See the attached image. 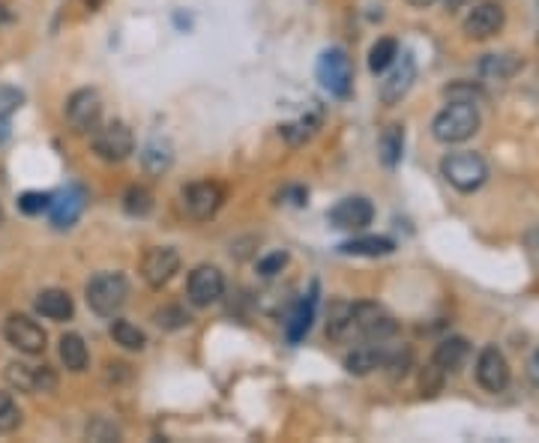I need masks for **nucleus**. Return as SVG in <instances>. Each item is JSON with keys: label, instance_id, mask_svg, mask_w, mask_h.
Instances as JSON below:
<instances>
[{"label": "nucleus", "instance_id": "nucleus-1", "mask_svg": "<svg viewBox=\"0 0 539 443\" xmlns=\"http://www.w3.org/2000/svg\"><path fill=\"white\" fill-rule=\"evenodd\" d=\"M480 129V111L474 102H450L432 123V135L441 144H462Z\"/></svg>", "mask_w": 539, "mask_h": 443}, {"label": "nucleus", "instance_id": "nucleus-2", "mask_svg": "<svg viewBox=\"0 0 539 443\" xmlns=\"http://www.w3.org/2000/svg\"><path fill=\"white\" fill-rule=\"evenodd\" d=\"M129 300V282L123 273H96L87 282V306L99 318H114Z\"/></svg>", "mask_w": 539, "mask_h": 443}, {"label": "nucleus", "instance_id": "nucleus-3", "mask_svg": "<svg viewBox=\"0 0 539 443\" xmlns=\"http://www.w3.org/2000/svg\"><path fill=\"white\" fill-rule=\"evenodd\" d=\"M441 174L444 180L459 189V192H477L486 177H489V165L480 153H471V150H462V153H450L444 156L441 162Z\"/></svg>", "mask_w": 539, "mask_h": 443}, {"label": "nucleus", "instance_id": "nucleus-4", "mask_svg": "<svg viewBox=\"0 0 539 443\" xmlns=\"http://www.w3.org/2000/svg\"><path fill=\"white\" fill-rule=\"evenodd\" d=\"M318 81L327 93L339 96V99H348L351 90H354V66H351V57L342 51V48H327L321 57H318Z\"/></svg>", "mask_w": 539, "mask_h": 443}, {"label": "nucleus", "instance_id": "nucleus-5", "mask_svg": "<svg viewBox=\"0 0 539 443\" xmlns=\"http://www.w3.org/2000/svg\"><path fill=\"white\" fill-rule=\"evenodd\" d=\"M354 333L366 342H387L396 336L399 324L393 321V315L387 309H381L378 303H357L354 315H351Z\"/></svg>", "mask_w": 539, "mask_h": 443}, {"label": "nucleus", "instance_id": "nucleus-6", "mask_svg": "<svg viewBox=\"0 0 539 443\" xmlns=\"http://www.w3.org/2000/svg\"><path fill=\"white\" fill-rule=\"evenodd\" d=\"M93 150L105 162H123L135 150L132 129L123 120H111L93 129Z\"/></svg>", "mask_w": 539, "mask_h": 443}, {"label": "nucleus", "instance_id": "nucleus-7", "mask_svg": "<svg viewBox=\"0 0 539 443\" xmlns=\"http://www.w3.org/2000/svg\"><path fill=\"white\" fill-rule=\"evenodd\" d=\"M3 339L27 357H36L45 351V330L27 315H9L3 324Z\"/></svg>", "mask_w": 539, "mask_h": 443}, {"label": "nucleus", "instance_id": "nucleus-8", "mask_svg": "<svg viewBox=\"0 0 539 443\" xmlns=\"http://www.w3.org/2000/svg\"><path fill=\"white\" fill-rule=\"evenodd\" d=\"M222 201H225L222 186H219V183H210V180H201V183H192V186L183 189V210H186L192 219H198V222L213 219V216L219 213Z\"/></svg>", "mask_w": 539, "mask_h": 443}, {"label": "nucleus", "instance_id": "nucleus-9", "mask_svg": "<svg viewBox=\"0 0 539 443\" xmlns=\"http://www.w3.org/2000/svg\"><path fill=\"white\" fill-rule=\"evenodd\" d=\"M414 81H417V60H414V54H411V51L396 54L393 69H390V75H387L384 84H381V99H384V105L402 102V99L408 96V90L414 87Z\"/></svg>", "mask_w": 539, "mask_h": 443}, {"label": "nucleus", "instance_id": "nucleus-10", "mask_svg": "<svg viewBox=\"0 0 539 443\" xmlns=\"http://www.w3.org/2000/svg\"><path fill=\"white\" fill-rule=\"evenodd\" d=\"M186 294L192 300V306H213L222 294H225V276L219 267H210V264H201L189 273V282H186Z\"/></svg>", "mask_w": 539, "mask_h": 443}, {"label": "nucleus", "instance_id": "nucleus-11", "mask_svg": "<svg viewBox=\"0 0 539 443\" xmlns=\"http://www.w3.org/2000/svg\"><path fill=\"white\" fill-rule=\"evenodd\" d=\"M6 384L18 393H54L57 375L48 366H27V363H9L6 366Z\"/></svg>", "mask_w": 539, "mask_h": 443}, {"label": "nucleus", "instance_id": "nucleus-12", "mask_svg": "<svg viewBox=\"0 0 539 443\" xmlns=\"http://www.w3.org/2000/svg\"><path fill=\"white\" fill-rule=\"evenodd\" d=\"M477 381L486 393H504L510 387V363L501 348L489 345L477 357Z\"/></svg>", "mask_w": 539, "mask_h": 443}, {"label": "nucleus", "instance_id": "nucleus-13", "mask_svg": "<svg viewBox=\"0 0 539 443\" xmlns=\"http://www.w3.org/2000/svg\"><path fill=\"white\" fill-rule=\"evenodd\" d=\"M102 117V99L96 90H75L66 102V120L75 132H93Z\"/></svg>", "mask_w": 539, "mask_h": 443}, {"label": "nucleus", "instance_id": "nucleus-14", "mask_svg": "<svg viewBox=\"0 0 539 443\" xmlns=\"http://www.w3.org/2000/svg\"><path fill=\"white\" fill-rule=\"evenodd\" d=\"M375 219V207L369 198L354 195V198H342L333 210H330V225L339 231H363L366 225H372Z\"/></svg>", "mask_w": 539, "mask_h": 443}, {"label": "nucleus", "instance_id": "nucleus-15", "mask_svg": "<svg viewBox=\"0 0 539 443\" xmlns=\"http://www.w3.org/2000/svg\"><path fill=\"white\" fill-rule=\"evenodd\" d=\"M180 270V255L171 246H156L144 255L141 261V276L150 288H162L174 279V273Z\"/></svg>", "mask_w": 539, "mask_h": 443}, {"label": "nucleus", "instance_id": "nucleus-16", "mask_svg": "<svg viewBox=\"0 0 539 443\" xmlns=\"http://www.w3.org/2000/svg\"><path fill=\"white\" fill-rule=\"evenodd\" d=\"M504 27V9L501 3H477L468 15H465V33L471 39H492L495 33H501Z\"/></svg>", "mask_w": 539, "mask_h": 443}, {"label": "nucleus", "instance_id": "nucleus-17", "mask_svg": "<svg viewBox=\"0 0 539 443\" xmlns=\"http://www.w3.org/2000/svg\"><path fill=\"white\" fill-rule=\"evenodd\" d=\"M84 207H87V192H84V189L72 186V189L60 192L57 198H51V207H48V210H51V225H54L57 231L72 228V225L81 219Z\"/></svg>", "mask_w": 539, "mask_h": 443}, {"label": "nucleus", "instance_id": "nucleus-18", "mask_svg": "<svg viewBox=\"0 0 539 443\" xmlns=\"http://www.w3.org/2000/svg\"><path fill=\"white\" fill-rule=\"evenodd\" d=\"M36 312L42 315V318H48V321H57V324H63V321H69L72 318V312H75V303H72V297L66 294V291H60V288H48V291H42L39 297H36Z\"/></svg>", "mask_w": 539, "mask_h": 443}, {"label": "nucleus", "instance_id": "nucleus-19", "mask_svg": "<svg viewBox=\"0 0 539 443\" xmlns=\"http://www.w3.org/2000/svg\"><path fill=\"white\" fill-rule=\"evenodd\" d=\"M468 354H471V345L462 339V336H450V339H444L438 348H435V357H432V363L447 375H453V372H459L462 366H465V360H468Z\"/></svg>", "mask_w": 539, "mask_h": 443}, {"label": "nucleus", "instance_id": "nucleus-20", "mask_svg": "<svg viewBox=\"0 0 539 443\" xmlns=\"http://www.w3.org/2000/svg\"><path fill=\"white\" fill-rule=\"evenodd\" d=\"M315 306H318V285H312V291L306 294V300L297 303L294 315L288 318V342H300L309 330H312V321H315Z\"/></svg>", "mask_w": 539, "mask_h": 443}, {"label": "nucleus", "instance_id": "nucleus-21", "mask_svg": "<svg viewBox=\"0 0 539 443\" xmlns=\"http://www.w3.org/2000/svg\"><path fill=\"white\" fill-rule=\"evenodd\" d=\"M396 249L390 237H354L339 246L342 255H357V258H384Z\"/></svg>", "mask_w": 539, "mask_h": 443}, {"label": "nucleus", "instance_id": "nucleus-22", "mask_svg": "<svg viewBox=\"0 0 539 443\" xmlns=\"http://www.w3.org/2000/svg\"><path fill=\"white\" fill-rule=\"evenodd\" d=\"M378 150H381V159L387 168H396L402 162V153H405V129L402 126H387L381 132V141H378Z\"/></svg>", "mask_w": 539, "mask_h": 443}, {"label": "nucleus", "instance_id": "nucleus-23", "mask_svg": "<svg viewBox=\"0 0 539 443\" xmlns=\"http://www.w3.org/2000/svg\"><path fill=\"white\" fill-rule=\"evenodd\" d=\"M60 363L69 372H84L87 369V345L78 333H66L60 339Z\"/></svg>", "mask_w": 539, "mask_h": 443}, {"label": "nucleus", "instance_id": "nucleus-24", "mask_svg": "<svg viewBox=\"0 0 539 443\" xmlns=\"http://www.w3.org/2000/svg\"><path fill=\"white\" fill-rule=\"evenodd\" d=\"M519 69H522V60H519L516 54H489V57L480 63V72H483L486 78H498V81L513 78Z\"/></svg>", "mask_w": 539, "mask_h": 443}, {"label": "nucleus", "instance_id": "nucleus-25", "mask_svg": "<svg viewBox=\"0 0 539 443\" xmlns=\"http://www.w3.org/2000/svg\"><path fill=\"white\" fill-rule=\"evenodd\" d=\"M354 306L351 303H333L330 309V321H327V333L336 342H345L348 336H354V324H351Z\"/></svg>", "mask_w": 539, "mask_h": 443}, {"label": "nucleus", "instance_id": "nucleus-26", "mask_svg": "<svg viewBox=\"0 0 539 443\" xmlns=\"http://www.w3.org/2000/svg\"><path fill=\"white\" fill-rule=\"evenodd\" d=\"M396 54H399V42L396 39H378L375 45H372V51H369V69L375 72V75H381V72H387L390 66H393V60H396Z\"/></svg>", "mask_w": 539, "mask_h": 443}, {"label": "nucleus", "instance_id": "nucleus-27", "mask_svg": "<svg viewBox=\"0 0 539 443\" xmlns=\"http://www.w3.org/2000/svg\"><path fill=\"white\" fill-rule=\"evenodd\" d=\"M111 339L120 345V348H126V351H141L144 345H147V339H144V333L135 327V324H129V321H111Z\"/></svg>", "mask_w": 539, "mask_h": 443}, {"label": "nucleus", "instance_id": "nucleus-28", "mask_svg": "<svg viewBox=\"0 0 539 443\" xmlns=\"http://www.w3.org/2000/svg\"><path fill=\"white\" fill-rule=\"evenodd\" d=\"M150 207H153V195H150L144 186H132V189L126 192V198H123V210H126L129 216H147Z\"/></svg>", "mask_w": 539, "mask_h": 443}, {"label": "nucleus", "instance_id": "nucleus-29", "mask_svg": "<svg viewBox=\"0 0 539 443\" xmlns=\"http://www.w3.org/2000/svg\"><path fill=\"white\" fill-rule=\"evenodd\" d=\"M21 426V411L9 393L0 390V435H9Z\"/></svg>", "mask_w": 539, "mask_h": 443}, {"label": "nucleus", "instance_id": "nucleus-30", "mask_svg": "<svg viewBox=\"0 0 539 443\" xmlns=\"http://www.w3.org/2000/svg\"><path fill=\"white\" fill-rule=\"evenodd\" d=\"M18 207H21V213L36 216V213H42V210L51 207V195H48V192H24V195L18 198Z\"/></svg>", "mask_w": 539, "mask_h": 443}, {"label": "nucleus", "instance_id": "nucleus-31", "mask_svg": "<svg viewBox=\"0 0 539 443\" xmlns=\"http://www.w3.org/2000/svg\"><path fill=\"white\" fill-rule=\"evenodd\" d=\"M156 324L165 327V330H180V327L189 324V315L180 306H165V309L156 312Z\"/></svg>", "mask_w": 539, "mask_h": 443}, {"label": "nucleus", "instance_id": "nucleus-32", "mask_svg": "<svg viewBox=\"0 0 539 443\" xmlns=\"http://www.w3.org/2000/svg\"><path fill=\"white\" fill-rule=\"evenodd\" d=\"M312 132H315V120H297V123L282 126V135H285L291 144H303V141H309V138H312Z\"/></svg>", "mask_w": 539, "mask_h": 443}, {"label": "nucleus", "instance_id": "nucleus-33", "mask_svg": "<svg viewBox=\"0 0 539 443\" xmlns=\"http://www.w3.org/2000/svg\"><path fill=\"white\" fill-rule=\"evenodd\" d=\"M285 264H288V255H285V252H273V255H267V258L258 261V273H261V276H276V273L285 270Z\"/></svg>", "mask_w": 539, "mask_h": 443}, {"label": "nucleus", "instance_id": "nucleus-34", "mask_svg": "<svg viewBox=\"0 0 539 443\" xmlns=\"http://www.w3.org/2000/svg\"><path fill=\"white\" fill-rule=\"evenodd\" d=\"M21 102H24V93H21V90H15V87H0V114H3V117H6L9 111L21 108Z\"/></svg>", "mask_w": 539, "mask_h": 443}, {"label": "nucleus", "instance_id": "nucleus-35", "mask_svg": "<svg viewBox=\"0 0 539 443\" xmlns=\"http://www.w3.org/2000/svg\"><path fill=\"white\" fill-rule=\"evenodd\" d=\"M441 378H444V372L432 363V366L423 372V381H420V384H423V393H426V396H435V393L441 390Z\"/></svg>", "mask_w": 539, "mask_h": 443}, {"label": "nucleus", "instance_id": "nucleus-36", "mask_svg": "<svg viewBox=\"0 0 539 443\" xmlns=\"http://www.w3.org/2000/svg\"><path fill=\"white\" fill-rule=\"evenodd\" d=\"M528 375H531V381H534V387H539V348L534 351V357H531V363H528Z\"/></svg>", "mask_w": 539, "mask_h": 443}, {"label": "nucleus", "instance_id": "nucleus-37", "mask_svg": "<svg viewBox=\"0 0 539 443\" xmlns=\"http://www.w3.org/2000/svg\"><path fill=\"white\" fill-rule=\"evenodd\" d=\"M9 138V123H6V117L0 114V141H6Z\"/></svg>", "mask_w": 539, "mask_h": 443}, {"label": "nucleus", "instance_id": "nucleus-38", "mask_svg": "<svg viewBox=\"0 0 539 443\" xmlns=\"http://www.w3.org/2000/svg\"><path fill=\"white\" fill-rule=\"evenodd\" d=\"M411 6H417V9H426V6H432V3H438V0H408Z\"/></svg>", "mask_w": 539, "mask_h": 443}, {"label": "nucleus", "instance_id": "nucleus-39", "mask_svg": "<svg viewBox=\"0 0 539 443\" xmlns=\"http://www.w3.org/2000/svg\"><path fill=\"white\" fill-rule=\"evenodd\" d=\"M84 3H87L90 9H99V6H102V0H84Z\"/></svg>", "mask_w": 539, "mask_h": 443}, {"label": "nucleus", "instance_id": "nucleus-40", "mask_svg": "<svg viewBox=\"0 0 539 443\" xmlns=\"http://www.w3.org/2000/svg\"><path fill=\"white\" fill-rule=\"evenodd\" d=\"M3 21H6V6L0 3V24H3Z\"/></svg>", "mask_w": 539, "mask_h": 443}, {"label": "nucleus", "instance_id": "nucleus-41", "mask_svg": "<svg viewBox=\"0 0 539 443\" xmlns=\"http://www.w3.org/2000/svg\"><path fill=\"white\" fill-rule=\"evenodd\" d=\"M0 225H3V207H0Z\"/></svg>", "mask_w": 539, "mask_h": 443}]
</instances>
